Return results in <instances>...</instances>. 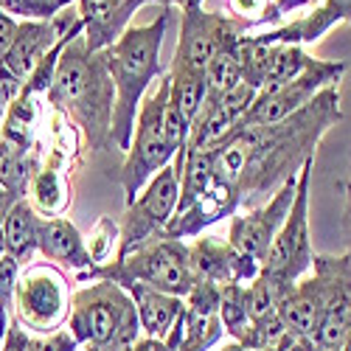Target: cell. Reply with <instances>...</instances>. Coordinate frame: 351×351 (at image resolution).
<instances>
[{
  "label": "cell",
  "instance_id": "16",
  "mask_svg": "<svg viewBox=\"0 0 351 351\" xmlns=\"http://www.w3.org/2000/svg\"><path fill=\"white\" fill-rule=\"evenodd\" d=\"M340 23H351V0H324L309 14L278 23L267 32H258V37L270 45H309L324 40Z\"/></svg>",
  "mask_w": 351,
  "mask_h": 351
},
{
  "label": "cell",
  "instance_id": "48",
  "mask_svg": "<svg viewBox=\"0 0 351 351\" xmlns=\"http://www.w3.org/2000/svg\"><path fill=\"white\" fill-rule=\"evenodd\" d=\"M267 351H278V348H267Z\"/></svg>",
  "mask_w": 351,
  "mask_h": 351
},
{
  "label": "cell",
  "instance_id": "13",
  "mask_svg": "<svg viewBox=\"0 0 351 351\" xmlns=\"http://www.w3.org/2000/svg\"><path fill=\"white\" fill-rule=\"evenodd\" d=\"M343 73H346V62L315 60L304 76L292 79L289 84L276 87V90L258 93L242 124H276V121L287 119V115L304 110L320 90H326L332 84H340Z\"/></svg>",
  "mask_w": 351,
  "mask_h": 351
},
{
  "label": "cell",
  "instance_id": "20",
  "mask_svg": "<svg viewBox=\"0 0 351 351\" xmlns=\"http://www.w3.org/2000/svg\"><path fill=\"white\" fill-rule=\"evenodd\" d=\"M320 315H324V287H320L317 276L309 270L284 295L278 306V317L292 340H306L315 335Z\"/></svg>",
  "mask_w": 351,
  "mask_h": 351
},
{
  "label": "cell",
  "instance_id": "38",
  "mask_svg": "<svg viewBox=\"0 0 351 351\" xmlns=\"http://www.w3.org/2000/svg\"><path fill=\"white\" fill-rule=\"evenodd\" d=\"M17 20L14 17H9L6 12H0V60L9 53V48H12V43H14V37H17Z\"/></svg>",
  "mask_w": 351,
  "mask_h": 351
},
{
  "label": "cell",
  "instance_id": "5",
  "mask_svg": "<svg viewBox=\"0 0 351 351\" xmlns=\"http://www.w3.org/2000/svg\"><path fill=\"white\" fill-rule=\"evenodd\" d=\"M112 281V284H143V287H152L160 292H169V295H178L186 298L194 281L191 265H189V245L186 242H174V239H152L141 245L138 250L121 256V258H112L101 267L93 270H84L79 273V281Z\"/></svg>",
  "mask_w": 351,
  "mask_h": 351
},
{
  "label": "cell",
  "instance_id": "30",
  "mask_svg": "<svg viewBox=\"0 0 351 351\" xmlns=\"http://www.w3.org/2000/svg\"><path fill=\"white\" fill-rule=\"evenodd\" d=\"M239 82H242L239 56H237V45H230L219 51L206 68V99H219Z\"/></svg>",
  "mask_w": 351,
  "mask_h": 351
},
{
  "label": "cell",
  "instance_id": "31",
  "mask_svg": "<svg viewBox=\"0 0 351 351\" xmlns=\"http://www.w3.org/2000/svg\"><path fill=\"white\" fill-rule=\"evenodd\" d=\"M242 348L247 351H267V348H287L292 343V337L287 335L281 317H270V320H258V324H250L247 332L237 340Z\"/></svg>",
  "mask_w": 351,
  "mask_h": 351
},
{
  "label": "cell",
  "instance_id": "39",
  "mask_svg": "<svg viewBox=\"0 0 351 351\" xmlns=\"http://www.w3.org/2000/svg\"><path fill=\"white\" fill-rule=\"evenodd\" d=\"M340 191H343V217H340V225H343V237L348 242L346 253H351V183L340 180Z\"/></svg>",
  "mask_w": 351,
  "mask_h": 351
},
{
  "label": "cell",
  "instance_id": "47",
  "mask_svg": "<svg viewBox=\"0 0 351 351\" xmlns=\"http://www.w3.org/2000/svg\"><path fill=\"white\" fill-rule=\"evenodd\" d=\"M340 351H351V332H348V337L343 340V346H340Z\"/></svg>",
  "mask_w": 351,
  "mask_h": 351
},
{
  "label": "cell",
  "instance_id": "6",
  "mask_svg": "<svg viewBox=\"0 0 351 351\" xmlns=\"http://www.w3.org/2000/svg\"><path fill=\"white\" fill-rule=\"evenodd\" d=\"M169 101V73L158 79L155 87L143 96L138 119H135V132L130 141V149L124 152V163L115 174V180L124 189V202H135V197L143 191L160 169H166L174 158V149L166 141L163 132V107Z\"/></svg>",
  "mask_w": 351,
  "mask_h": 351
},
{
  "label": "cell",
  "instance_id": "14",
  "mask_svg": "<svg viewBox=\"0 0 351 351\" xmlns=\"http://www.w3.org/2000/svg\"><path fill=\"white\" fill-rule=\"evenodd\" d=\"M76 20H79V14H73L71 6L62 9L51 20H23L17 25V37H14L9 53L0 60V68L25 84V79L32 76L37 62L56 45V40L71 32Z\"/></svg>",
  "mask_w": 351,
  "mask_h": 351
},
{
  "label": "cell",
  "instance_id": "36",
  "mask_svg": "<svg viewBox=\"0 0 351 351\" xmlns=\"http://www.w3.org/2000/svg\"><path fill=\"white\" fill-rule=\"evenodd\" d=\"M317 3H324V0H273V6H270V12H267V17H265V25L270 23V28H273V25L284 23L287 14L298 12V9H304V6H317Z\"/></svg>",
  "mask_w": 351,
  "mask_h": 351
},
{
  "label": "cell",
  "instance_id": "12",
  "mask_svg": "<svg viewBox=\"0 0 351 351\" xmlns=\"http://www.w3.org/2000/svg\"><path fill=\"white\" fill-rule=\"evenodd\" d=\"M295 183H298V174L295 178H287L273 194L270 199H265L261 206L247 208V211H237L230 217V230H228V245L230 250H237L253 261L265 258L270 242L276 239L278 228L284 225L289 208H292V199H295Z\"/></svg>",
  "mask_w": 351,
  "mask_h": 351
},
{
  "label": "cell",
  "instance_id": "45",
  "mask_svg": "<svg viewBox=\"0 0 351 351\" xmlns=\"http://www.w3.org/2000/svg\"><path fill=\"white\" fill-rule=\"evenodd\" d=\"M48 3H53L56 9H60V12H62V9H68V6H73V3H76V0H48Z\"/></svg>",
  "mask_w": 351,
  "mask_h": 351
},
{
  "label": "cell",
  "instance_id": "49",
  "mask_svg": "<svg viewBox=\"0 0 351 351\" xmlns=\"http://www.w3.org/2000/svg\"><path fill=\"white\" fill-rule=\"evenodd\" d=\"M348 183H351V180H348Z\"/></svg>",
  "mask_w": 351,
  "mask_h": 351
},
{
  "label": "cell",
  "instance_id": "29",
  "mask_svg": "<svg viewBox=\"0 0 351 351\" xmlns=\"http://www.w3.org/2000/svg\"><path fill=\"white\" fill-rule=\"evenodd\" d=\"M219 324L225 329V337L237 343L247 326H250V312H247V284H225L219 292Z\"/></svg>",
  "mask_w": 351,
  "mask_h": 351
},
{
  "label": "cell",
  "instance_id": "21",
  "mask_svg": "<svg viewBox=\"0 0 351 351\" xmlns=\"http://www.w3.org/2000/svg\"><path fill=\"white\" fill-rule=\"evenodd\" d=\"M124 289L130 292V298L135 304L141 335L155 337V340H166L169 332L174 329V324H178L180 312H183V298L152 289V287H143V284H130Z\"/></svg>",
  "mask_w": 351,
  "mask_h": 351
},
{
  "label": "cell",
  "instance_id": "23",
  "mask_svg": "<svg viewBox=\"0 0 351 351\" xmlns=\"http://www.w3.org/2000/svg\"><path fill=\"white\" fill-rule=\"evenodd\" d=\"M40 214L28 202V197H20L14 206L9 208L3 219V239H6V253L17 258L20 265H32L37 256V230H40Z\"/></svg>",
  "mask_w": 351,
  "mask_h": 351
},
{
  "label": "cell",
  "instance_id": "2",
  "mask_svg": "<svg viewBox=\"0 0 351 351\" xmlns=\"http://www.w3.org/2000/svg\"><path fill=\"white\" fill-rule=\"evenodd\" d=\"M45 101L79 130L90 152L112 149L115 84L107 71V53L87 48L84 34L65 45Z\"/></svg>",
  "mask_w": 351,
  "mask_h": 351
},
{
  "label": "cell",
  "instance_id": "34",
  "mask_svg": "<svg viewBox=\"0 0 351 351\" xmlns=\"http://www.w3.org/2000/svg\"><path fill=\"white\" fill-rule=\"evenodd\" d=\"M273 6V0H228V9L237 20H245L250 28L265 25V17Z\"/></svg>",
  "mask_w": 351,
  "mask_h": 351
},
{
  "label": "cell",
  "instance_id": "19",
  "mask_svg": "<svg viewBox=\"0 0 351 351\" xmlns=\"http://www.w3.org/2000/svg\"><path fill=\"white\" fill-rule=\"evenodd\" d=\"M37 253L56 267H68V270H79V273L93 270V258L87 253L84 237L68 217L40 219Z\"/></svg>",
  "mask_w": 351,
  "mask_h": 351
},
{
  "label": "cell",
  "instance_id": "22",
  "mask_svg": "<svg viewBox=\"0 0 351 351\" xmlns=\"http://www.w3.org/2000/svg\"><path fill=\"white\" fill-rule=\"evenodd\" d=\"M189 245V265L194 273V281H208L217 287L237 284V270H233V250L228 239L219 237H197Z\"/></svg>",
  "mask_w": 351,
  "mask_h": 351
},
{
  "label": "cell",
  "instance_id": "24",
  "mask_svg": "<svg viewBox=\"0 0 351 351\" xmlns=\"http://www.w3.org/2000/svg\"><path fill=\"white\" fill-rule=\"evenodd\" d=\"M178 180H180V197H178V211L174 214L186 211L191 202H197L211 189V183H214V149L199 152V149H189L186 146V160H183Z\"/></svg>",
  "mask_w": 351,
  "mask_h": 351
},
{
  "label": "cell",
  "instance_id": "35",
  "mask_svg": "<svg viewBox=\"0 0 351 351\" xmlns=\"http://www.w3.org/2000/svg\"><path fill=\"white\" fill-rule=\"evenodd\" d=\"M23 265L17 258H12L9 253L0 258V304L12 309V298H14V287H17V276H20Z\"/></svg>",
  "mask_w": 351,
  "mask_h": 351
},
{
  "label": "cell",
  "instance_id": "9",
  "mask_svg": "<svg viewBox=\"0 0 351 351\" xmlns=\"http://www.w3.org/2000/svg\"><path fill=\"white\" fill-rule=\"evenodd\" d=\"M250 25L233 14L206 12L202 6L180 9V40L171 56V71H197L206 73L208 62L230 45H237Z\"/></svg>",
  "mask_w": 351,
  "mask_h": 351
},
{
  "label": "cell",
  "instance_id": "41",
  "mask_svg": "<svg viewBox=\"0 0 351 351\" xmlns=\"http://www.w3.org/2000/svg\"><path fill=\"white\" fill-rule=\"evenodd\" d=\"M20 197H14L12 191H6L3 186H0V225H3V219H6V214H9V208L14 206Z\"/></svg>",
  "mask_w": 351,
  "mask_h": 351
},
{
  "label": "cell",
  "instance_id": "32",
  "mask_svg": "<svg viewBox=\"0 0 351 351\" xmlns=\"http://www.w3.org/2000/svg\"><path fill=\"white\" fill-rule=\"evenodd\" d=\"M84 245L93 258V267H101L107 261H112L115 250H119V222H112L110 217H101L96 228L90 230V237L84 239Z\"/></svg>",
  "mask_w": 351,
  "mask_h": 351
},
{
  "label": "cell",
  "instance_id": "7",
  "mask_svg": "<svg viewBox=\"0 0 351 351\" xmlns=\"http://www.w3.org/2000/svg\"><path fill=\"white\" fill-rule=\"evenodd\" d=\"M73 281L51 261H32L17 276L12 317L28 335H56L68 326Z\"/></svg>",
  "mask_w": 351,
  "mask_h": 351
},
{
  "label": "cell",
  "instance_id": "15",
  "mask_svg": "<svg viewBox=\"0 0 351 351\" xmlns=\"http://www.w3.org/2000/svg\"><path fill=\"white\" fill-rule=\"evenodd\" d=\"M242 208L239 202V191L228 186V183H219L214 180L211 189L202 194L197 202H191V206L180 214H174L166 225V230L160 233L163 239H174V242H186V239H197L202 237V230L217 225L219 219L225 217H233Z\"/></svg>",
  "mask_w": 351,
  "mask_h": 351
},
{
  "label": "cell",
  "instance_id": "44",
  "mask_svg": "<svg viewBox=\"0 0 351 351\" xmlns=\"http://www.w3.org/2000/svg\"><path fill=\"white\" fill-rule=\"evenodd\" d=\"M217 351H247V348H242L239 343H233V340H230V343H225V346H219Z\"/></svg>",
  "mask_w": 351,
  "mask_h": 351
},
{
  "label": "cell",
  "instance_id": "3",
  "mask_svg": "<svg viewBox=\"0 0 351 351\" xmlns=\"http://www.w3.org/2000/svg\"><path fill=\"white\" fill-rule=\"evenodd\" d=\"M166 28H169V9H163L146 25H130L110 48H104L107 71L115 84L112 146L121 152L130 149L143 96L160 79V45L166 37Z\"/></svg>",
  "mask_w": 351,
  "mask_h": 351
},
{
  "label": "cell",
  "instance_id": "26",
  "mask_svg": "<svg viewBox=\"0 0 351 351\" xmlns=\"http://www.w3.org/2000/svg\"><path fill=\"white\" fill-rule=\"evenodd\" d=\"M278 45L265 43L258 34H245L237 43V56H239V71H242V82L250 84L253 90H261L270 71V62L276 56Z\"/></svg>",
  "mask_w": 351,
  "mask_h": 351
},
{
  "label": "cell",
  "instance_id": "37",
  "mask_svg": "<svg viewBox=\"0 0 351 351\" xmlns=\"http://www.w3.org/2000/svg\"><path fill=\"white\" fill-rule=\"evenodd\" d=\"M28 335L14 317H9V326H6V335L0 340V351H28Z\"/></svg>",
  "mask_w": 351,
  "mask_h": 351
},
{
  "label": "cell",
  "instance_id": "1",
  "mask_svg": "<svg viewBox=\"0 0 351 351\" xmlns=\"http://www.w3.org/2000/svg\"><path fill=\"white\" fill-rule=\"evenodd\" d=\"M343 121L340 84L320 90L304 110L276 124H239L237 135L245 143V171L237 186L242 208H256L298 169L315 158L324 135ZM239 208V211H242Z\"/></svg>",
  "mask_w": 351,
  "mask_h": 351
},
{
  "label": "cell",
  "instance_id": "43",
  "mask_svg": "<svg viewBox=\"0 0 351 351\" xmlns=\"http://www.w3.org/2000/svg\"><path fill=\"white\" fill-rule=\"evenodd\" d=\"M281 351H315V346H312V340L306 337V340H292L287 348H281Z\"/></svg>",
  "mask_w": 351,
  "mask_h": 351
},
{
  "label": "cell",
  "instance_id": "4",
  "mask_svg": "<svg viewBox=\"0 0 351 351\" xmlns=\"http://www.w3.org/2000/svg\"><path fill=\"white\" fill-rule=\"evenodd\" d=\"M65 329L84 351H132L143 337L130 292L104 278L73 289Z\"/></svg>",
  "mask_w": 351,
  "mask_h": 351
},
{
  "label": "cell",
  "instance_id": "8",
  "mask_svg": "<svg viewBox=\"0 0 351 351\" xmlns=\"http://www.w3.org/2000/svg\"><path fill=\"white\" fill-rule=\"evenodd\" d=\"M312 171L315 158H309L298 169V183H295V199L292 208L278 228L276 239L270 242L265 258H261V270H270L284 276L287 281L295 284L312 270L315 250H312V230H309V186H312Z\"/></svg>",
  "mask_w": 351,
  "mask_h": 351
},
{
  "label": "cell",
  "instance_id": "10",
  "mask_svg": "<svg viewBox=\"0 0 351 351\" xmlns=\"http://www.w3.org/2000/svg\"><path fill=\"white\" fill-rule=\"evenodd\" d=\"M178 197H180L178 169L169 163L143 186L135 202L127 206L119 222V250H115V258H121L138 250L141 245L158 239L166 230L169 219L174 217V211H178Z\"/></svg>",
  "mask_w": 351,
  "mask_h": 351
},
{
  "label": "cell",
  "instance_id": "46",
  "mask_svg": "<svg viewBox=\"0 0 351 351\" xmlns=\"http://www.w3.org/2000/svg\"><path fill=\"white\" fill-rule=\"evenodd\" d=\"M6 256V239H3V228H0V258Z\"/></svg>",
  "mask_w": 351,
  "mask_h": 351
},
{
  "label": "cell",
  "instance_id": "33",
  "mask_svg": "<svg viewBox=\"0 0 351 351\" xmlns=\"http://www.w3.org/2000/svg\"><path fill=\"white\" fill-rule=\"evenodd\" d=\"M0 12H6L17 23H23V20H51V17L60 14V9H56L53 3H48V0H0Z\"/></svg>",
  "mask_w": 351,
  "mask_h": 351
},
{
  "label": "cell",
  "instance_id": "18",
  "mask_svg": "<svg viewBox=\"0 0 351 351\" xmlns=\"http://www.w3.org/2000/svg\"><path fill=\"white\" fill-rule=\"evenodd\" d=\"M65 163H68L65 155L51 149L45 163H40V169L32 174V183H28L25 194L43 219L65 217L73 202V183H71V174L65 171Z\"/></svg>",
  "mask_w": 351,
  "mask_h": 351
},
{
  "label": "cell",
  "instance_id": "28",
  "mask_svg": "<svg viewBox=\"0 0 351 351\" xmlns=\"http://www.w3.org/2000/svg\"><path fill=\"white\" fill-rule=\"evenodd\" d=\"M315 60H317V56H309L304 51V45H278L273 62H270V71H267V79H265V87H261L258 93L276 90V87L289 84L292 79L304 76L312 68Z\"/></svg>",
  "mask_w": 351,
  "mask_h": 351
},
{
  "label": "cell",
  "instance_id": "27",
  "mask_svg": "<svg viewBox=\"0 0 351 351\" xmlns=\"http://www.w3.org/2000/svg\"><path fill=\"white\" fill-rule=\"evenodd\" d=\"M202 101H206V73L169 71V104L174 110H180L183 119L194 124Z\"/></svg>",
  "mask_w": 351,
  "mask_h": 351
},
{
  "label": "cell",
  "instance_id": "11",
  "mask_svg": "<svg viewBox=\"0 0 351 351\" xmlns=\"http://www.w3.org/2000/svg\"><path fill=\"white\" fill-rule=\"evenodd\" d=\"M312 273L324 284V315L309 340L315 351H332L351 332V253H315Z\"/></svg>",
  "mask_w": 351,
  "mask_h": 351
},
{
  "label": "cell",
  "instance_id": "42",
  "mask_svg": "<svg viewBox=\"0 0 351 351\" xmlns=\"http://www.w3.org/2000/svg\"><path fill=\"white\" fill-rule=\"evenodd\" d=\"M152 3H160L163 9H169V6H202V0H152Z\"/></svg>",
  "mask_w": 351,
  "mask_h": 351
},
{
  "label": "cell",
  "instance_id": "40",
  "mask_svg": "<svg viewBox=\"0 0 351 351\" xmlns=\"http://www.w3.org/2000/svg\"><path fill=\"white\" fill-rule=\"evenodd\" d=\"M132 351H169V346L163 340H155V337H141Z\"/></svg>",
  "mask_w": 351,
  "mask_h": 351
},
{
  "label": "cell",
  "instance_id": "25",
  "mask_svg": "<svg viewBox=\"0 0 351 351\" xmlns=\"http://www.w3.org/2000/svg\"><path fill=\"white\" fill-rule=\"evenodd\" d=\"M292 289V281H287L278 273L270 270H258V276L247 284V312H250V324L258 320H270L278 315V306L284 295Z\"/></svg>",
  "mask_w": 351,
  "mask_h": 351
},
{
  "label": "cell",
  "instance_id": "17",
  "mask_svg": "<svg viewBox=\"0 0 351 351\" xmlns=\"http://www.w3.org/2000/svg\"><path fill=\"white\" fill-rule=\"evenodd\" d=\"M146 3L152 0H76L87 48H110L130 28V17Z\"/></svg>",
  "mask_w": 351,
  "mask_h": 351
}]
</instances>
